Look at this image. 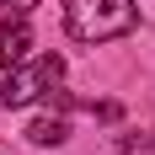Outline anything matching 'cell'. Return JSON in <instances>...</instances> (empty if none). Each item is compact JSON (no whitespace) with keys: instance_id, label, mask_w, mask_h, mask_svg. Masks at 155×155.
I'll list each match as a JSON object with an SVG mask.
<instances>
[{"instance_id":"obj_2","label":"cell","mask_w":155,"mask_h":155,"mask_svg":"<svg viewBox=\"0 0 155 155\" xmlns=\"http://www.w3.org/2000/svg\"><path fill=\"white\" fill-rule=\"evenodd\" d=\"M59 75H64V59H59V54L21 59V64H11V70H5V80H0V102H5V107H27V102H38V96H43Z\"/></svg>"},{"instance_id":"obj_3","label":"cell","mask_w":155,"mask_h":155,"mask_svg":"<svg viewBox=\"0 0 155 155\" xmlns=\"http://www.w3.org/2000/svg\"><path fill=\"white\" fill-rule=\"evenodd\" d=\"M27 48H32L27 16H5V21H0V70L21 64V59H27Z\"/></svg>"},{"instance_id":"obj_5","label":"cell","mask_w":155,"mask_h":155,"mask_svg":"<svg viewBox=\"0 0 155 155\" xmlns=\"http://www.w3.org/2000/svg\"><path fill=\"white\" fill-rule=\"evenodd\" d=\"M118 155H155V134H128L118 144Z\"/></svg>"},{"instance_id":"obj_4","label":"cell","mask_w":155,"mask_h":155,"mask_svg":"<svg viewBox=\"0 0 155 155\" xmlns=\"http://www.w3.org/2000/svg\"><path fill=\"white\" fill-rule=\"evenodd\" d=\"M27 139L38 144V150H48V144H64V139H70V123H64L59 112H54V118H32V123H27Z\"/></svg>"},{"instance_id":"obj_6","label":"cell","mask_w":155,"mask_h":155,"mask_svg":"<svg viewBox=\"0 0 155 155\" xmlns=\"http://www.w3.org/2000/svg\"><path fill=\"white\" fill-rule=\"evenodd\" d=\"M32 5H38V0H5V16H27Z\"/></svg>"},{"instance_id":"obj_1","label":"cell","mask_w":155,"mask_h":155,"mask_svg":"<svg viewBox=\"0 0 155 155\" xmlns=\"http://www.w3.org/2000/svg\"><path fill=\"white\" fill-rule=\"evenodd\" d=\"M139 27L134 0H64V32L75 43H107Z\"/></svg>"}]
</instances>
